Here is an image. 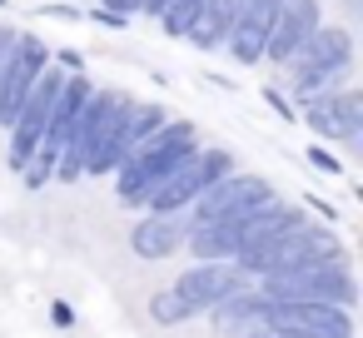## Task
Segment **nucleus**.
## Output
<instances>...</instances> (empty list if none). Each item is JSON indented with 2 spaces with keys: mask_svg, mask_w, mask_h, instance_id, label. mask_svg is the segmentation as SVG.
<instances>
[{
  "mask_svg": "<svg viewBox=\"0 0 363 338\" xmlns=\"http://www.w3.org/2000/svg\"><path fill=\"white\" fill-rule=\"evenodd\" d=\"M264 100L284 115V125H294V105H289V95H279V90H264Z\"/></svg>",
  "mask_w": 363,
  "mask_h": 338,
  "instance_id": "nucleus-20",
  "label": "nucleus"
},
{
  "mask_svg": "<svg viewBox=\"0 0 363 338\" xmlns=\"http://www.w3.org/2000/svg\"><path fill=\"white\" fill-rule=\"evenodd\" d=\"M289 65H294V70H343V75H348V65H353V35H348L343 26H318L313 40H308Z\"/></svg>",
  "mask_w": 363,
  "mask_h": 338,
  "instance_id": "nucleus-11",
  "label": "nucleus"
},
{
  "mask_svg": "<svg viewBox=\"0 0 363 338\" xmlns=\"http://www.w3.org/2000/svg\"><path fill=\"white\" fill-rule=\"evenodd\" d=\"M184 244H189V254H194L199 264H234V254H239L229 224H194Z\"/></svg>",
  "mask_w": 363,
  "mask_h": 338,
  "instance_id": "nucleus-15",
  "label": "nucleus"
},
{
  "mask_svg": "<svg viewBox=\"0 0 363 338\" xmlns=\"http://www.w3.org/2000/svg\"><path fill=\"white\" fill-rule=\"evenodd\" d=\"M239 288H249V274L239 264H194L189 274H179L169 288H160L150 298V318L174 328V323H189L199 313H214Z\"/></svg>",
  "mask_w": 363,
  "mask_h": 338,
  "instance_id": "nucleus-2",
  "label": "nucleus"
},
{
  "mask_svg": "<svg viewBox=\"0 0 363 338\" xmlns=\"http://www.w3.org/2000/svg\"><path fill=\"white\" fill-rule=\"evenodd\" d=\"M269 303H328V308H353L358 288H353V269L343 254L323 259V264H308V269H294V274H274V278H259L254 283Z\"/></svg>",
  "mask_w": 363,
  "mask_h": 338,
  "instance_id": "nucleus-3",
  "label": "nucleus"
},
{
  "mask_svg": "<svg viewBox=\"0 0 363 338\" xmlns=\"http://www.w3.org/2000/svg\"><path fill=\"white\" fill-rule=\"evenodd\" d=\"M274 6H289V0H274Z\"/></svg>",
  "mask_w": 363,
  "mask_h": 338,
  "instance_id": "nucleus-22",
  "label": "nucleus"
},
{
  "mask_svg": "<svg viewBox=\"0 0 363 338\" xmlns=\"http://www.w3.org/2000/svg\"><path fill=\"white\" fill-rule=\"evenodd\" d=\"M303 224V209H294V204H264V209H254L249 219H239V224H229L234 229V244H239V254L234 259H244V254H254V249H264V244H274L279 234H289V229H298Z\"/></svg>",
  "mask_w": 363,
  "mask_h": 338,
  "instance_id": "nucleus-10",
  "label": "nucleus"
},
{
  "mask_svg": "<svg viewBox=\"0 0 363 338\" xmlns=\"http://www.w3.org/2000/svg\"><path fill=\"white\" fill-rule=\"evenodd\" d=\"M264 204H274V184L269 179H259V174H224L189 209H194V224H239V219H249Z\"/></svg>",
  "mask_w": 363,
  "mask_h": 338,
  "instance_id": "nucleus-6",
  "label": "nucleus"
},
{
  "mask_svg": "<svg viewBox=\"0 0 363 338\" xmlns=\"http://www.w3.org/2000/svg\"><path fill=\"white\" fill-rule=\"evenodd\" d=\"M184 244V224H179V214H145L140 224H135V234H130V249L140 254V259H169L174 249Z\"/></svg>",
  "mask_w": 363,
  "mask_h": 338,
  "instance_id": "nucleus-13",
  "label": "nucleus"
},
{
  "mask_svg": "<svg viewBox=\"0 0 363 338\" xmlns=\"http://www.w3.org/2000/svg\"><path fill=\"white\" fill-rule=\"evenodd\" d=\"M50 70V50H45V40H35V35H16V55H11V65L0 70V125H16V115H21V105L30 100V90H35V80Z\"/></svg>",
  "mask_w": 363,
  "mask_h": 338,
  "instance_id": "nucleus-7",
  "label": "nucleus"
},
{
  "mask_svg": "<svg viewBox=\"0 0 363 338\" xmlns=\"http://www.w3.org/2000/svg\"><path fill=\"white\" fill-rule=\"evenodd\" d=\"M318 26H323L318 0H289V6H279V16L269 21V35H264V60L289 65V60L313 40Z\"/></svg>",
  "mask_w": 363,
  "mask_h": 338,
  "instance_id": "nucleus-9",
  "label": "nucleus"
},
{
  "mask_svg": "<svg viewBox=\"0 0 363 338\" xmlns=\"http://www.w3.org/2000/svg\"><path fill=\"white\" fill-rule=\"evenodd\" d=\"M0 6H6V0H0Z\"/></svg>",
  "mask_w": 363,
  "mask_h": 338,
  "instance_id": "nucleus-23",
  "label": "nucleus"
},
{
  "mask_svg": "<svg viewBox=\"0 0 363 338\" xmlns=\"http://www.w3.org/2000/svg\"><path fill=\"white\" fill-rule=\"evenodd\" d=\"M50 313H55V323H60V328H70V323H75V318H70V303H55Z\"/></svg>",
  "mask_w": 363,
  "mask_h": 338,
  "instance_id": "nucleus-21",
  "label": "nucleus"
},
{
  "mask_svg": "<svg viewBox=\"0 0 363 338\" xmlns=\"http://www.w3.org/2000/svg\"><path fill=\"white\" fill-rule=\"evenodd\" d=\"M269 303V298H264ZM264 328L284 333H313V338H353V308H328V303H269Z\"/></svg>",
  "mask_w": 363,
  "mask_h": 338,
  "instance_id": "nucleus-8",
  "label": "nucleus"
},
{
  "mask_svg": "<svg viewBox=\"0 0 363 338\" xmlns=\"http://www.w3.org/2000/svg\"><path fill=\"white\" fill-rule=\"evenodd\" d=\"M333 254H343V249L333 244V229L303 219L298 229L279 234L274 244H264V249H254V254H244V259H234V264L259 283V278H274V274H294V269L323 264V259H333Z\"/></svg>",
  "mask_w": 363,
  "mask_h": 338,
  "instance_id": "nucleus-4",
  "label": "nucleus"
},
{
  "mask_svg": "<svg viewBox=\"0 0 363 338\" xmlns=\"http://www.w3.org/2000/svg\"><path fill=\"white\" fill-rule=\"evenodd\" d=\"M308 164H313V169H323V174H338V169H343V164H338L323 145H313V150H308Z\"/></svg>",
  "mask_w": 363,
  "mask_h": 338,
  "instance_id": "nucleus-19",
  "label": "nucleus"
},
{
  "mask_svg": "<svg viewBox=\"0 0 363 338\" xmlns=\"http://www.w3.org/2000/svg\"><path fill=\"white\" fill-rule=\"evenodd\" d=\"M130 95H120V105H115V115H110V125H105V135H100V145H95V154H90V164H85V174H115L130 154H135V140H130Z\"/></svg>",
  "mask_w": 363,
  "mask_h": 338,
  "instance_id": "nucleus-12",
  "label": "nucleus"
},
{
  "mask_svg": "<svg viewBox=\"0 0 363 338\" xmlns=\"http://www.w3.org/2000/svg\"><path fill=\"white\" fill-rule=\"evenodd\" d=\"M333 120H338V140H343V145H358V140H363V95L343 85V90L333 95Z\"/></svg>",
  "mask_w": 363,
  "mask_h": 338,
  "instance_id": "nucleus-16",
  "label": "nucleus"
},
{
  "mask_svg": "<svg viewBox=\"0 0 363 338\" xmlns=\"http://www.w3.org/2000/svg\"><path fill=\"white\" fill-rule=\"evenodd\" d=\"M194 150H199L194 125H189V120H169L160 135H150V140L115 169V194H120V204H125V209H145L150 189H155L169 169H179Z\"/></svg>",
  "mask_w": 363,
  "mask_h": 338,
  "instance_id": "nucleus-1",
  "label": "nucleus"
},
{
  "mask_svg": "<svg viewBox=\"0 0 363 338\" xmlns=\"http://www.w3.org/2000/svg\"><path fill=\"white\" fill-rule=\"evenodd\" d=\"M338 95V90H333ZM333 95H323V100H308L303 105V125L318 135V140H338V120H333Z\"/></svg>",
  "mask_w": 363,
  "mask_h": 338,
  "instance_id": "nucleus-18",
  "label": "nucleus"
},
{
  "mask_svg": "<svg viewBox=\"0 0 363 338\" xmlns=\"http://www.w3.org/2000/svg\"><path fill=\"white\" fill-rule=\"evenodd\" d=\"M169 120H174V115H169L164 105H130V140H135V150H140L150 135H160Z\"/></svg>",
  "mask_w": 363,
  "mask_h": 338,
  "instance_id": "nucleus-17",
  "label": "nucleus"
},
{
  "mask_svg": "<svg viewBox=\"0 0 363 338\" xmlns=\"http://www.w3.org/2000/svg\"><path fill=\"white\" fill-rule=\"evenodd\" d=\"M224 174H234V154L229 150H194L179 169H169L155 189H150V199H145V209L150 214H184L209 184H219Z\"/></svg>",
  "mask_w": 363,
  "mask_h": 338,
  "instance_id": "nucleus-5",
  "label": "nucleus"
},
{
  "mask_svg": "<svg viewBox=\"0 0 363 338\" xmlns=\"http://www.w3.org/2000/svg\"><path fill=\"white\" fill-rule=\"evenodd\" d=\"M234 11H239V0H199V16H194L184 40L199 45V50H219L229 26H234Z\"/></svg>",
  "mask_w": 363,
  "mask_h": 338,
  "instance_id": "nucleus-14",
  "label": "nucleus"
}]
</instances>
